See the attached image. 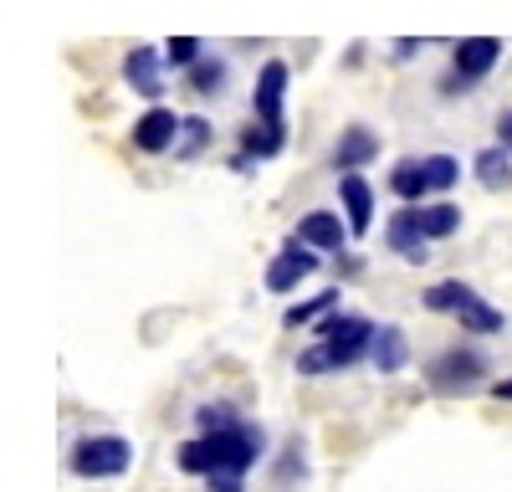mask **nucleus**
Returning <instances> with one entry per match:
<instances>
[{
    "instance_id": "nucleus-1",
    "label": "nucleus",
    "mask_w": 512,
    "mask_h": 492,
    "mask_svg": "<svg viewBox=\"0 0 512 492\" xmlns=\"http://www.w3.org/2000/svg\"><path fill=\"white\" fill-rule=\"evenodd\" d=\"M262 446H267L262 426L241 421V426H231V431H200L195 441H185V446L175 451V462H180V472H190V477H216V472L246 477V472L256 467V457H262Z\"/></svg>"
},
{
    "instance_id": "nucleus-2",
    "label": "nucleus",
    "mask_w": 512,
    "mask_h": 492,
    "mask_svg": "<svg viewBox=\"0 0 512 492\" xmlns=\"http://www.w3.org/2000/svg\"><path fill=\"white\" fill-rule=\"evenodd\" d=\"M379 328L359 313H328L318 318V344L297 354V375H328V369H349L374 349Z\"/></svg>"
},
{
    "instance_id": "nucleus-3",
    "label": "nucleus",
    "mask_w": 512,
    "mask_h": 492,
    "mask_svg": "<svg viewBox=\"0 0 512 492\" xmlns=\"http://www.w3.org/2000/svg\"><path fill=\"white\" fill-rule=\"evenodd\" d=\"M128 462H134V446H128L123 436H82V441L72 446V472H77V477H93V482L123 477Z\"/></svg>"
},
{
    "instance_id": "nucleus-4",
    "label": "nucleus",
    "mask_w": 512,
    "mask_h": 492,
    "mask_svg": "<svg viewBox=\"0 0 512 492\" xmlns=\"http://www.w3.org/2000/svg\"><path fill=\"white\" fill-rule=\"evenodd\" d=\"M487 375V359L477 354V349H446V354H436L431 359V369H425V380H431V390H441V395H461V390H472L477 380Z\"/></svg>"
},
{
    "instance_id": "nucleus-5",
    "label": "nucleus",
    "mask_w": 512,
    "mask_h": 492,
    "mask_svg": "<svg viewBox=\"0 0 512 492\" xmlns=\"http://www.w3.org/2000/svg\"><path fill=\"white\" fill-rule=\"evenodd\" d=\"M313 252H318V246H308L303 236H292L282 252L272 257V267H267V287H272V293H292L303 277H313L318 272V257Z\"/></svg>"
},
{
    "instance_id": "nucleus-6",
    "label": "nucleus",
    "mask_w": 512,
    "mask_h": 492,
    "mask_svg": "<svg viewBox=\"0 0 512 492\" xmlns=\"http://www.w3.org/2000/svg\"><path fill=\"white\" fill-rule=\"evenodd\" d=\"M384 241H390V252L405 257V262H431V236H425V226H420V205H405V211H395Z\"/></svg>"
},
{
    "instance_id": "nucleus-7",
    "label": "nucleus",
    "mask_w": 512,
    "mask_h": 492,
    "mask_svg": "<svg viewBox=\"0 0 512 492\" xmlns=\"http://www.w3.org/2000/svg\"><path fill=\"white\" fill-rule=\"evenodd\" d=\"M497 57H502V41H497V36H466V41H456L451 72H456L461 82H477V77H487V72L497 67Z\"/></svg>"
},
{
    "instance_id": "nucleus-8",
    "label": "nucleus",
    "mask_w": 512,
    "mask_h": 492,
    "mask_svg": "<svg viewBox=\"0 0 512 492\" xmlns=\"http://www.w3.org/2000/svg\"><path fill=\"white\" fill-rule=\"evenodd\" d=\"M282 93H287V67H282V62H267L262 77H256V93H251L256 123H272V129H282Z\"/></svg>"
},
{
    "instance_id": "nucleus-9",
    "label": "nucleus",
    "mask_w": 512,
    "mask_h": 492,
    "mask_svg": "<svg viewBox=\"0 0 512 492\" xmlns=\"http://www.w3.org/2000/svg\"><path fill=\"white\" fill-rule=\"evenodd\" d=\"M185 129V118L175 108H149L139 123H134V149L144 154H164L169 144H175V134Z\"/></svg>"
},
{
    "instance_id": "nucleus-10",
    "label": "nucleus",
    "mask_w": 512,
    "mask_h": 492,
    "mask_svg": "<svg viewBox=\"0 0 512 492\" xmlns=\"http://www.w3.org/2000/svg\"><path fill=\"white\" fill-rule=\"evenodd\" d=\"M338 200H344L349 231H354V236H364V231L374 226V190H369V180H364V175H354V170H344V175H338Z\"/></svg>"
},
{
    "instance_id": "nucleus-11",
    "label": "nucleus",
    "mask_w": 512,
    "mask_h": 492,
    "mask_svg": "<svg viewBox=\"0 0 512 492\" xmlns=\"http://www.w3.org/2000/svg\"><path fill=\"white\" fill-rule=\"evenodd\" d=\"M297 236H303L308 246H318V252H344V241L354 231H349V221H338L333 211H308L303 221H297Z\"/></svg>"
},
{
    "instance_id": "nucleus-12",
    "label": "nucleus",
    "mask_w": 512,
    "mask_h": 492,
    "mask_svg": "<svg viewBox=\"0 0 512 492\" xmlns=\"http://www.w3.org/2000/svg\"><path fill=\"white\" fill-rule=\"evenodd\" d=\"M123 77L139 98H159V52L154 47H128L123 57Z\"/></svg>"
},
{
    "instance_id": "nucleus-13",
    "label": "nucleus",
    "mask_w": 512,
    "mask_h": 492,
    "mask_svg": "<svg viewBox=\"0 0 512 492\" xmlns=\"http://www.w3.org/2000/svg\"><path fill=\"white\" fill-rule=\"evenodd\" d=\"M374 154H379V134H369V129H349V134H338V144H333L338 170H359V164H369Z\"/></svg>"
},
{
    "instance_id": "nucleus-14",
    "label": "nucleus",
    "mask_w": 512,
    "mask_h": 492,
    "mask_svg": "<svg viewBox=\"0 0 512 492\" xmlns=\"http://www.w3.org/2000/svg\"><path fill=\"white\" fill-rule=\"evenodd\" d=\"M369 359L379 364V375H395V369H405V359H410V344H405V334L395 323H384L379 334H374V349H369Z\"/></svg>"
},
{
    "instance_id": "nucleus-15",
    "label": "nucleus",
    "mask_w": 512,
    "mask_h": 492,
    "mask_svg": "<svg viewBox=\"0 0 512 492\" xmlns=\"http://www.w3.org/2000/svg\"><path fill=\"white\" fill-rule=\"evenodd\" d=\"M472 170H477V180H482L487 190H502V185H512V149H507V144H492V149H482Z\"/></svg>"
},
{
    "instance_id": "nucleus-16",
    "label": "nucleus",
    "mask_w": 512,
    "mask_h": 492,
    "mask_svg": "<svg viewBox=\"0 0 512 492\" xmlns=\"http://www.w3.org/2000/svg\"><path fill=\"white\" fill-rule=\"evenodd\" d=\"M456 318H461V328H472V334H497V328H502V313L492 303H482L477 293H466L456 303Z\"/></svg>"
},
{
    "instance_id": "nucleus-17",
    "label": "nucleus",
    "mask_w": 512,
    "mask_h": 492,
    "mask_svg": "<svg viewBox=\"0 0 512 492\" xmlns=\"http://www.w3.org/2000/svg\"><path fill=\"white\" fill-rule=\"evenodd\" d=\"M420 226H425V236H431V241H446V236H456V231H461V211H456L451 200L420 205Z\"/></svg>"
},
{
    "instance_id": "nucleus-18",
    "label": "nucleus",
    "mask_w": 512,
    "mask_h": 492,
    "mask_svg": "<svg viewBox=\"0 0 512 492\" xmlns=\"http://www.w3.org/2000/svg\"><path fill=\"white\" fill-rule=\"evenodd\" d=\"M390 190L400 200H420L425 190H431V180H425V159H400L395 175H390Z\"/></svg>"
},
{
    "instance_id": "nucleus-19",
    "label": "nucleus",
    "mask_w": 512,
    "mask_h": 492,
    "mask_svg": "<svg viewBox=\"0 0 512 492\" xmlns=\"http://www.w3.org/2000/svg\"><path fill=\"white\" fill-rule=\"evenodd\" d=\"M221 88H226V62H221V57H200V62L190 67V93L216 98Z\"/></svg>"
},
{
    "instance_id": "nucleus-20",
    "label": "nucleus",
    "mask_w": 512,
    "mask_h": 492,
    "mask_svg": "<svg viewBox=\"0 0 512 492\" xmlns=\"http://www.w3.org/2000/svg\"><path fill=\"white\" fill-rule=\"evenodd\" d=\"M333 308H338V287H328V293H318V298H308V303L287 308V313H282V323H287V328H303V323H318V318H328Z\"/></svg>"
},
{
    "instance_id": "nucleus-21",
    "label": "nucleus",
    "mask_w": 512,
    "mask_h": 492,
    "mask_svg": "<svg viewBox=\"0 0 512 492\" xmlns=\"http://www.w3.org/2000/svg\"><path fill=\"white\" fill-rule=\"evenodd\" d=\"M277 149H282V129H272V123H251V129L241 134V154H246V159H251V154H256V159H272Z\"/></svg>"
},
{
    "instance_id": "nucleus-22",
    "label": "nucleus",
    "mask_w": 512,
    "mask_h": 492,
    "mask_svg": "<svg viewBox=\"0 0 512 492\" xmlns=\"http://www.w3.org/2000/svg\"><path fill=\"white\" fill-rule=\"evenodd\" d=\"M472 293L466 282H436V287H425V308L431 313H456V303Z\"/></svg>"
},
{
    "instance_id": "nucleus-23",
    "label": "nucleus",
    "mask_w": 512,
    "mask_h": 492,
    "mask_svg": "<svg viewBox=\"0 0 512 492\" xmlns=\"http://www.w3.org/2000/svg\"><path fill=\"white\" fill-rule=\"evenodd\" d=\"M195 426L200 431H231V426H241V416H236V405L216 400V405H200L195 410Z\"/></svg>"
},
{
    "instance_id": "nucleus-24",
    "label": "nucleus",
    "mask_w": 512,
    "mask_h": 492,
    "mask_svg": "<svg viewBox=\"0 0 512 492\" xmlns=\"http://www.w3.org/2000/svg\"><path fill=\"white\" fill-rule=\"evenodd\" d=\"M425 180H431V190H451L461 180V164L451 154H431L425 159Z\"/></svg>"
},
{
    "instance_id": "nucleus-25",
    "label": "nucleus",
    "mask_w": 512,
    "mask_h": 492,
    "mask_svg": "<svg viewBox=\"0 0 512 492\" xmlns=\"http://www.w3.org/2000/svg\"><path fill=\"white\" fill-rule=\"evenodd\" d=\"M164 62L190 72V67L200 62V41H195V36H169V41H164Z\"/></svg>"
},
{
    "instance_id": "nucleus-26",
    "label": "nucleus",
    "mask_w": 512,
    "mask_h": 492,
    "mask_svg": "<svg viewBox=\"0 0 512 492\" xmlns=\"http://www.w3.org/2000/svg\"><path fill=\"white\" fill-rule=\"evenodd\" d=\"M180 134H185V139L175 144V154L190 159V154H200V149L210 144V123H205V118H185V129H180Z\"/></svg>"
},
{
    "instance_id": "nucleus-27",
    "label": "nucleus",
    "mask_w": 512,
    "mask_h": 492,
    "mask_svg": "<svg viewBox=\"0 0 512 492\" xmlns=\"http://www.w3.org/2000/svg\"><path fill=\"white\" fill-rule=\"evenodd\" d=\"M277 477H282V482H292V477H303V446H297V441H287V457H282Z\"/></svg>"
},
{
    "instance_id": "nucleus-28",
    "label": "nucleus",
    "mask_w": 512,
    "mask_h": 492,
    "mask_svg": "<svg viewBox=\"0 0 512 492\" xmlns=\"http://www.w3.org/2000/svg\"><path fill=\"white\" fill-rule=\"evenodd\" d=\"M210 482V492H241V477L236 472H216V477H205Z\"/></svg>"
},
{
    "instance_id": "nucleus-29",
    "label": "nucleus",
    "mask_w": 512,
    "mask_h": 492,
    "mask_svg": "<svg viewBox=\"0 0 512 492\" xmlns=\"http://www.w3.org/2000/svg\"><path fill=\"white\" fill-rule=\"evenodd\" d=\"M497 134H502V144L512 149V113H502V118H497Z\"/></svg>"
},
{
    "instance_id": "nucleus-30",
    "label": "nucleus",
    "mask_w": 512,
    "mask_h": 492,
    "mask_svg": "<svg viewBox=\"0 0 512 492\" xmlns=\"http://www.w3.org/2000/svg\"><path fill=\"white\" fill-rule=\"evenodd\" d=\"M492 395H497V400H512V380H497V385H492Z\"/></svg>"
}]
</instances>
